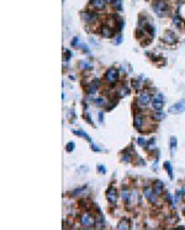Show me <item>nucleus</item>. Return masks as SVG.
<instances>
[{"label":"nucleus","mask_w":185,"mask_h":230,"mask_svg":"<svg viewBox=\"0 0 185 230\" xmlns=\"http://www.w3.org/2000/svg\"><path fill=\"white\" fill-rule=\"evenodd\" d=\"M101 35L104 36V37H111V36H112V30H111L110 27H107V26L102 27V30H101Z\"/></svg>","instance_id":"ddd939ff"},{"label":"nucleus","mask_w":185,"mask_h":230,"mask_svg":"<svg viewBox=\"0 0 185 230\" xmlns=\"http://www.w3.org/2000/svg\"><path fill=\"white\" fill-rule=\"evenodd\" d=\"M95 102H96V105H98V106H104V105L106 104V100H105L104 97H98Z\"/></svg>","instance_id":"412c9836"},{"label":"nucleus","mask_w":185,"mask_h":230,"mask_svg":"<svg viewBox=\"0 0 185 230\" xmlns=\"http://www.w3.org/2000/svg\"><path fill=\"white\" fill-rule=\"evenodd\" d=\"M117 76H119V73H117L116 69L110 68L109 70L106 72L105 79H106V81H107V83H110V84H115V83H116V80H117Z\"/></svg>","instance_id":"7ed1b4c3"},{"label":"nucleus","mask_w":185,"mask_h":230,"mask_svg":"<svg viewBox=\"0 0 185 230\" xmlns=\"http://www.w3.org/2000/svg\"><path fill=\"white\" fill-rule=\"evenodd\" d=\"M130 158H131V155H130V154H125V155H122V161H123V163H130V160H131Z\"/></svg>","instance_id":"393cba45"},{"label":"nucleus","mask_w":185,"mask_h":230,"mask_svg":"<svg viewBox=\"0 0 185 230\" xmlns=\"http://www.w3.org/2000/svg\"><path fill=\"white\" fill-rule=\"evenodd\" d=\"M114 4V7L117 9V10H121V0H115V3H112Z\"/></svg>","instance_id":"a878e982"},{"label":"nucleus","mask_w":185,"mask_h":230,"mask_svg":"<svg viewBox=\"0 0 185 230\" xmlns=\"http://www.w3.org/2000/svg\"><path fill=\"white\" fill-rule=\"evenodd\" d=\"M174 38H175V37H174V35L172 33V32H168L167 35H166V41L167 42H174Z\"/></svg>","instance_id":"6ab92c4d"},{"label":"nucleus","mask_w":185,"mask_h":230,"mask_svg":"<svg viewBox=\"0 0 185 230\" xmlns=\"http://www.w3.org/2000/svg\"><path fill=\"white\" fill-rule=\"evenodd\" d=\"M163 189H164V183L162 181H159V180L154 181V183H153V191L154 192H156L157 195H160L163 192Z\"/></svg>","instance_id":"9d476101"},{"label":"nucleus","mask_w":185,"mask_h":230,"mask_svg":"<svg viewBox=\"0 0 185 230\" xmlns=\"http://www.w3.org/2000/svg\"><path fill=\"white\" fill-rule=\"evenodd\" d=\"M73 133H74V134H78V135H81V137H84V138L87 139L88 142H91L90 137H89V135H88L85 132H83V131H73Z\"/></svg>","instance_id":"a211bd4d"},{"label":"nucleus","mask_w":185,"mask_h":230,"mask_svg":"<svg viewBox=\"0 0 185 230\" xmlns=\"http://www.w3.org/2000/svg\"><path fill=\"white\" fill-rule=\"evenodd\" d=\"M154 143H156V141H154V139H151L149 141V143H148V149H153V146H154Z\"/></svg>","instance_id":"c85d7f7f"},{"label":"nucleus","mask_w":185,"mask_h":230,"mask_svg":"<svg viewBox=\"0 0 185 230\" xmlns=\"http://www.w3.org/2000/svg\"><path fill=\"white\" fill-rule=\"evenodd\" d=\"M121 198H122V201H125V202L130 201V192H128V189H126V188L122 189V191H121Z\"/></svg>","instance_id":"4468645a"},{"label":"nucleus","mask_w":185,"mask_h":230,"mask_svg":"<svg viewBox=\"0 0 185 230\" xmlns=\"http://www.w3.org/2000/svg\"><path fill=\"white\" fill-rule=\"evenodd\" d=\"M88 92H89V94H95V92H96V84H95V85H94V84L89 85V87H88Z\"/></svg>","instance_id":"4be33fe9"},{"label":"nucleus","mask_w":185,"mask_h":230,"mask_svg":"<svg viewBox=\"0 0 185 230\" xmlns=\"http://www.w3.org/2000/svg\"><path fill=\"white\" fill-rule=\"evenodd\" d=\"M99 121H100V122H102V112H100V113H99Z\"/></svg>","instance_id":"72a5a7b5"},{"label":"nucleus","mask_w":185,"mask_h":230,"mask_svg":"<svg viewBox=\"0 0 185 230\" xmlns=\"http://www.w3.org/2000/svg\"><path fill=\"white\" fill-rule=\"evenodd\" d=\"M153 10H154V13H156L158 16L162 17V16H166L168 14L169 7H168V4L164 1V0H158V1L154 3Z\"/></svg>","instance_id":"f257e3e1"},{"label":"nucleus","mask_w":185,"mask_h":230,"mask_svg":"<svg viewBox=\"0 0 185 230\" xmlns=\"http://www.w3.org/2000/svg\"><path fill=\"white\" fill-rule=\"evenodd\" d=\"M98 170H99V172H101V174H105V172H106L105 166H102V165H99V166H98Z\"/></svg>","instance_id":"cd10ccee"},{"label":"nucleus","mask_w":185,"mask_h":230,"mask_svg":"<svg viewBox=\"0 0 185 230\" xmlns=\"http://www.w3.org/2000/svg\"><path fill=\"white\" fill-rule=\"evenodd\" d=\"M91 146H92V150H95V152H99V150H100V149H99L96 145H94V144H92Z\"/></svg>","instance_id":"473e14b6"},{"label":"nucleus","mask_w":185,"mask_h":230,"mask_svg":"<svg viewBox=\"0 0 185 230\" xmlns=\"http://www.w3.org/2000/svg\"><path fill=\"white\" fill-rule=\"evenodd\" d=\"M173 22H174V25H175V26H180V25H181V20H180V17H179L178 15H174Z\"/></svg>","instance_id":"aec40b11"},{"label":"nucleus","mask_w":185,"mask_h":230,"mask_svg":"<svg viewBox=\"0 0 185 230\" xmlns=\"http://www.w3.org/2000/svg\"><path fill=\"white\" fill-rule=\"evenodd\" d=\"M81 18L84 20L85 22L90 24L92 21H95V18H96V15L94 13H90V11H87V13H83L81 14Z\"/></svg>","instance_id":"1a4fd4ad"},{"label":"nucleus","mask_w":185,"mask_h":230,"mask_svg":"<svg viewBox=\"0 0 185 230\" xmlns=\"http://www.w3.org/2000/svg\"><path fill=\"white\" fill-rule=\"evenodd\" d=\"M185 111V102L184 101H180V102H177L174 104L173 106H170L169 108V112L173 113V115H178V113H181Z\"/></svg>","instance_id":"39448f33"},{"label":"nucleus","mask_w":185,"mask_h":230,"mask_svg":"<svg viewBox=\"0 0 185 230\" xmlns=\"http://www.w3.org/2000/svg\"><path fill=\"white\" fill-rule=\"evenodd\" d=\"M164 106V97L162 94H157L156 97L153 98V108L156 111H160Z\"/></svg>","instance_id":"20e7f679"},{"label":"nucleus","mask_w":185,"mask_h":230,"mask_svg":"<svg viewBox=\"0 0 185 230\" xmlns=\"http://www.w3.org/2000/svg\"><path fill=\"white\" fill-rule=\"evenodd\" d=\"M130 228V224H128V222L127 220H121L120 223H119V225H117V229H120V230H122V229H128Z\"/></svg>","instance_id":"2eb2a0df"},{"label":"nucleus","mask_w":185,"mask_h":230,"mask_svg":"<svg viewBox=\"0 0 185 230\" xmlns=\"http://www.w3.org/2000/svg\"><path fill=\"white\" fill-rule=\"evenodd\" d=\"M164 166H166V169H167V171H168V174H169V177L173 180L174 178V174H173V170H172V166H170V163L169 161H167V163H164Z\"/></svg>","instance_id":"f3484780"},{"label":"nucleus","mask_w":185,"mask_h":230,"mask_svg":"<svg viewBox=\"0 0 185 230\" xmlns=\"http://www.w3.org/2000/svg\"><path fill=\"white\" fill-rule=\"evenodd\" d=\"M175 149H177V138L172 137L170 138V150H172V153L175 152Z\"/></svg>","instance_id":"dca6fc26"},{"label":"nucleus","mask_w":185,"mask_h":230,"mask_svg":"<svg viewBox=\"0 0 185 230\" xmlns=\"http://www.w3.org/2000/svg\"><path fill=\"white\" fill-rule=\"evenodd\" d=\"M120 42H121V36H117V37H116V41H115V43H116V44H119Z\"/></svg>","instance_id":"2f4dec72"},{"label":"nucleus","mask_w":185,"mask_h":230,"mask_svg":"<svg viewBox=\"0 0 185 230\" xmlns=\"http://www.w3.org/2000/svg\"><path fill=\"white\" fill-rule=\"evenodd\" d=\"M105 1L106 0H91V6H94L95 9H104Z\"/></svg>","instance_id":"f8f14e48"},{"label":"nucleus","mask_w":185,"mask_h":230,"mask_svg":"<svg viewBox=\"0 0 185 230\" xmlns=\"http://www.w3.org/2000/svg\"><path fill=\"white\" fill-rule=\"evenodd\" d=\"M149 102H151V95H149L147 91L142 92V94L138 96V104H139L141 106H147Z\"/></svg>","instance_id":"0eeeda50"},{"label":"nucleus","mask_w":185,"mask_h":230,"mask_svg":"<svg viewBox=\"0 0 185 230\" xmlns=\"http://www.w3.org/2000/svg\"><path fill=\"white\" fill-rule=\"evenodd\" d=\"M138 144L141 145V146H147L148 145V143H147V141H146V139L145 138H138Z\"/></svg>","instance_id":"5701e85b"},{"label":"nucleus","mask_w":185,"mask_h":230,"mask_svg":"<svg viewBox=\"0 0 185 230\" xmlns=\"http://www.w3.org/2000/svg\"><path fill=\"white\" fill-rule=\"evenodd\" d=\"M74 146H75V144H74L73 142L68 143V144H67V150H68V152H72V150H73V149H74Z\"/></svg>","instance_id":"bb28decb"},{"label":"nucleus","mask_w":185,"mask_h":230,"mask_svg":"<svg viewBox=\"0 0 185 230\" xmlns=\"http://www.w3.org/2000/svg\"><path fill=\"white\" fill-rule=\"evenodd\" d=\"M143 195H145V197H147V199L151 203H156L157 202V193L153 191L152 187L147 186L145 189H143Z\"/></svg>","instance_id":"f03ea898"},{"label":"nucleus","mask_w":185,"mask_h":230,"mask_svg":"<svg viewBox=\"0 0 185 230\" xmlns=\"http://www.w3.org/2000/svg\"><path fill=\"white\" fill-rule=\"evenodd\" d=\"M156 119H158V121H160V119H163L164 117H166V115H164L163 112H158V113H154V116H153Z\"/></svg>","instance_id":"b1692460"},{"label":"nucleus","mask_w":185,"mask_h":230,"mask_svg":"<svg viewBox=\"0 0 185 230\" xmlns=\"http://www.w3.org/2000/svg\"><path fill=\"white\" fill-rule=\"evenodd\" d=\"M133 126L137 129H141V127L143 126V116L141 113H137L135 116V119H133Z\"/></svg>","instance_id":"9b49d317"},{"label":"nucleus","mask_w":185,"mask_h":230,"mask_svg":"<svg viewBox=\"0 0 185 230\" xmlns=\"http://www.w3.org/2000/svg\"><path fill=\"white\" fill-rule=\"evenodd\" d=\"M106 197H107V201L110 202V203H116V201H117V196H116V191H115V188H112V187H110L109 189H107V192H106Z\"/></svg>","instance_id":"6e6552de"},{"label":"nucleus","mask_w":185,"mask_h":230,"mask_svg":"<svg viewBox=\"0 0 185 230\" xmlns=\"http://www.w3.org/2000/svg\"><path fill=\"white\" fill-rule=\"evenodd\" d=\"M107 3H115V0H106Z\"/></svg>","instance_id":"f704fd0d"},{"label":"nucleus","mask_w":185,"mask_h":230,"mask_svg":"<svg viewBox=\"0 0 185 230\" xmlns=\"http://www.w3.org/2000/svg\"><path fill=\"white\" fill-rule=\"evenodd\" d=\"M81 224H83L84 226H87V228H91L92 225L95 224V220H94V218H92L89 213H84L83 215H81Z\"/></svg>","instance_id":"423d86ee"},{"label":"nucleus","mask_w":185,"mask_h":230,"mask_svg":"<svg viewBox=\"0 0 185 230\" xmlns=\"http://www.w3.org/2000/svg\"><path fill=\"white\" fill-rule=\"evenodd\" d=\"M81 191H84V187H83V188H80V189H77V191H74L73 195H74V196H75V195H79Z\"/></svg>","instance_id":"7c9ffc66"},{"label":"nucleus","mask_w":185,"mask_h":230,"mask_svg":"<svg viewBox=\"0 0 185 230\" xmlns=\"http://www.w3.org/2000/svg\"><path fill=\"white\" fill-rule=\"evenodd\" d=\"M72 46H78V38H73V41H72Z\"/></svg>","instance_id":"c756f323"}]
</instances>
